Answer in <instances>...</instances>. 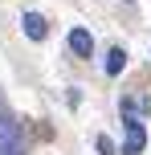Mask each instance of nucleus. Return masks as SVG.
Here are the masks:
<instances>
[{"mask_svg":"<svg viewBox=\"0 0 151 155\" xmlns=\"http://www.w3.org/2000/svg\"><path fill=\"white\" fill-rule=\"evenodd\" d=\"M0 155H25V131L12 118H0Z\"/></svg>","mask_w":151,"mask_h":155,"instance_id":"obj_1","label":"nucleus"},{"mask_svg":"<svg viewBox=\"0 0 151 155\" xmlns=\"http://www.w3.org/2000/svg\"><path fill=\"white\" fill-rule=\"evenodd\" d=\"M123 127H127V139H123V155H139L147 147V131H143V123H139V118H123Z\"/></svg>","mask_w":151,"mask_h":155,"instance_id":"obj_2","label":"nucleus"},{"mask_svg":"<svg viewBox=\"0 0 151 155\" xmlns=\"http://www.w3.org/2000/svg\"><path fill=\"white\" fill-rule=\"evenodd\" d=\"M21 29L29 33L33 41H45V33H49V29H45V16H41V12H25V16H21Z\"/></svg>","mask_w":151,"mask_h":155,"instance_id":"obj_3","label":"nucleus"},{"mask_svg":"<svg viewBox=\"0 0 151 155\" xmlns=\"http://www.w3.org/2000/svg\"><path fill=\"white\" fill-rule=\"evenodd\" d=\"M70 49H74L78 57H90V49H94V33H90V29H74V33H70Z\"/></svg>","mask_w":151,"mask_h":155,"instance_id":"obj_4","label":"nucleus"},{"mask_svg":"<svg viewBox=\"0 0 151 155\" xmlns=\"http://www.w3.org/2000/svg\"><path fill=\"white\" fill-rule=\"evenodd\" d=\"M123 65H127V49H119V45H114L110 49V53H106V74H123Z\"/></svg>","mask_w":151,"mask_h":155,"instance_id":"obj_5","label":"nucleus"},{"mask_svg":"<svg viewBox=\"0 0 151 155\" xmlns=\"http://www.w3.org/2000/svg\"><path fill=\"white\" fill-rule=\"evenodd\" d=\"M94 147H98V155H114V143L106 139V135H98V139H94Z\"/></svg>","mask_w":151,"mask_h":155,"instance_id":"obj_6","label":"nucleus"}]
</instances>
